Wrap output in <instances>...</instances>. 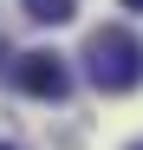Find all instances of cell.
Returning <instances> with one entry per match:
<instances>
[{
	"label": "cell",
	"instance_id": "cell-1",
	"mask_svg": "<svg viewBox=\"0 0 143 150\" xmlns=\"http://www.w3.org/2000/svg\"><path fill=\"white\" fill-rule=\"evenodd\" d=\"M85 79L98 85L104 98L137 91L143 85V39L130 26H98V33L85 39Z\"/></svg>",
	"mask_w": 143,
	"mask_h": 150
},
{
	"label": "cell",
	"instance_id": "cell-2",
	"mask_svg": "<svg viewBox=\"0 0 143 150\" xmlns=\"http://www.w3.org/2000/svg\"><path fill=\"white\" fill-rule=\"evenodd\" d=\"M13 85L26 91V98H46V105H59V98L72 91V72L59 52H20L13 59Z\"/></svg>",
	"mask_w": 143,
	"mask_h": 150
},
{
	"label": "cell",
	"instance_id": "cell-3",
	"mask_svg": "<svg viewBox=\"0 0 143 150\" xmlns=\"http://www.w3.org/2000/svg\"><path fill=\"white\" fill-rule=\"evenodd\" d=\"M26 7L33 26H65V20H78V0H20Z\"/></svg>",
	"mask_w": 143,
	"mask_h": 150
},
{
	"label": "cell",
	"instance_id": "cell-4",
	"mask_svg": "<svg viewBox=\"0 0 143 150\" xmlns=\"http://www.w3.org/2000/svg\"><path fill=\"white\" fill-rule=\"evenodd\" d=\"M124 7H130V13H143V0H124Z\"/></svg>",
	"mask_w": 143,
	"mask_h": 150
},
{
	"label": "cell",
	"instance_id": "cell-5",
	"mask_svg": "<svg viewBox=\"0 0 143 150\" xmlns=\"http://www.w3.org/2000/svg\"><path fill=\"white\" fill-rule=\"evenodd\" d=\"M0 150H20V144H0Z\"/></svg>",
	"mask_w": 143,
	"mask_h": 150
},
{
	"label": "cell",
	"instance_id": "cell-6",
	"mask_svg": "<svg viewBox=\"0 0 143 150\" xmlns=\"http://www.w3.org/2000/svg\"><path fill=\"white\" fill-rule=\"evenodd\" d=\"M130 150H143V144H130Z\"/></svg>",
	"mask_w": 143,
	"mask_h": 150
}]
</instances>
